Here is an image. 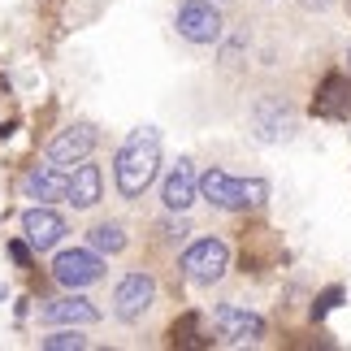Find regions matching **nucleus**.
Wrapping results in <instances>:
<instances>
[{
    "instance_id": "f257e3e1",
    "label": "nucleus",
    "mask_w": 351,
    "mask_h": 351,
    "mask_svg": "<svg viewBox=\"0 0 351 351\" xmlns=\"http://www.w3.org/2000/svg\"><path fill=\"white\" fill-rule=\"evenodd\" d=\"M156 169H160V134L152 126L130 130V139L113 156V182H117L121 199H139L156 182Z\"/></svg>"
},
{
    "instance_id": "f03ea898",
    "label": "nucleus",
    "mask_w": 351,
    "mask_h": 351,
    "mask_svg": "<svg viewBox=\"0 0 351 351\" xmlns=\"http://www.w3.org/2000/svg\"><path fill=\"white\" fill-rule=\"evenodd\" d=\"M199 199H208L221 213L261 208L269 199V182L265 178H234L226 169H208V173H199Z\"/></svg>"
},
{
    "instance_id": "7ed1b4c3",
    "label": "nucleus",
    "mask_w": 351,
    "mask_h": 351,
    "mask_svg": "<svg viewBox=\"0 0 351 351\" xmlns=\"http://www.w3.org/2000/svg\"><path fill=\"white\" fill-rule=\"evenodd\" d=\"M182 278L195 282V287H213V282L226 278V269H230V247H226L221 239H199L191 247L182 252Z\"/></svg>"
},
{
    "instance_id": "20e7f679",
    "label": "nucleus",
    "mask_w": 351,
    "mask_h": 351,
    "mask_svg": "<svg viewBox=\"0 0 351 351\" xmlns=\"http://www.w3.org/2000/svg\"><path fill=\"white\" fill-rule=\"evenodd\" d=\"M152 304H156V278L152 274L134 269V274H126V278L117 282V291H113V317L117 321L139 326V321L152 313Z\"/></svg>"
},
{
    "instance_id": "39448f33",
    "label": "nucleus",
    "mask_w": 351,
    "mask_h": 351,
    "mask_svg": "<svg viewBox=\"0 0 351 351\" xmlns=\"http://www.w3.org/2000/svg\"><path fill=\"white\" fill-rule=\"evenodd\" d=\"M173 26H178V35L186 44H221V35H226L221 9L213 0H182Z\"/></svg>"
},
{
    "instance_id": "423d86ee",
    "label": "nucleus",
    "mask_w": 351,
    "mask_h": 351,
    "mask_svg": "<svg viewBox=\"0 0 351 351\" xmlns=\"http://www.w3.org/2000/svg\"><path fill=\"white\" fill-rule=\"evenodd\" d=\"M52 278L61 282L65 291H83V287H96L104 278V256L96 247H70L52 261Z\"/></svg>"
},
{
    "instance_id": "0eeeda50",
    "label": "nucleus",
    "mask_w": 351,
    "mask_h": 351,
    "mask_svg": "<svg viewBox=\"0 0 351 351\" xmlns=\"http://www.w3.org/2000/svg\"><path fill=\"white\" fill-rule=\"evenodd\" d=\"M252 130L261 143H287L295 134V109L282 96H261L252 104Z\"/></svg>"
},
{
    "instance_id": "6e6552de",
    "label": "nucleus",
    "mask_w": 351,
    "mask_h": 351,
    "mask_svg": "<svg viewBox=\"0 0 351 351\" xmlns=\"http://www.w3.org/2000/svg\"><path fill=\"white\" fill-rule=\"evenodd\" d=\"M213 330H217L221 343H230V347H256L265 339V317H256V313H247V308H239V304H221L217 313H213Z\"/></svg>"
},
{
    "instance_id": "1a4fd4ad",
    "label": "nucleus",
    "mask_w": 351,
    "mask_h": 351,
    "mask_svg": "<svg viewBox=\"0 0 351 351\" xmlns=\"http://www.w3.org/2000/svg\"><path fill=\"white\" fill-rule=\"evenodd\" d=\"M100 143V130L91 126V121H74V126H65L57 139L48 143V160L52 165H78V160H87L96 152Z\"/></svg>"
},
{
    "instance_id": "9d476101",
    "label": "nucleus",
    "mask_w": 351,
    "mask_h": 351,
    "mask_svg": "<svg viewBox=\"0 0 351 351\" xmlns=\"http://www.w3.org/2000/svg\"><path fill=\"white\" fill-rule=\"evenodd\" d=\"M22 234L31 243V252H52L65 234H70V226H65V217L52 213L48 204H35V208L22 213Z\"/></svg>"
},
{
    "instance_id": "9b49d317",
    "label": "nucleus",
    "mask_w": 351,
    "mask_h": 351,
    "mask_svg": "<svg viewBox=\"0 0 351 351\" xmlns=\"http://www.w3.org/2000/svg\"><path fill=\"white\" fill-rule=\"evenodd\" d=\"M39 321H44V326H83L87 330V326L100 321V308L74 291V295H61V300H48L39 308Z\"/></svg>"
},
{
    "instance_id": "f8f14e48",
    "label": "nucleus",
    "mask_w": 351,
    "mask_h": 351,
    "mask_svg": "<svg viewBox=\"0 0 351 351\" xmlns=\"http://www.w3.org/2000/svg\"><path fill=\"white\" fill-rule=\"evenodd\" d=\"M195 199H199V178H195L191 160H178V165L165 173V182H160V204L169 213H186Z\"/></svg>"
},
{
    "instance_id": "ddd939ff",
    "label": "nucleus",
    "mask_w": 351,
    "mask_h": 351,
    "mask_svg": "<svg viewBox=\"0 0 351 351\" xmlns=\"http://www.w3.org/2000/svg\"><path fill=\"white\" fill-rule=\"evenodd\" d=\"M313 113L317 117H330V121H343L351 117V78L347 74H326L313 96Z\"/></svg>"
},
{
    "instance_id": "4468645a",
    "label": "nucleus",
    "mask_w": 351,
    "mask_h": 351,
    "mask_svg": "<svg viewBox=\"0 0 351 351\" xmlns=\"http://www.w3.org/2000/svg\"><path fill=\"white\" fill-rule=\"evenodd\" d=\"M65 191H70V178L52 165H35V169H26V178H22V195L26 199H39V204H52V199H65Z\"/></svg>"
},
{
    "instance_id": "2eb2a0df",
    "label": "nucleus",
    "mask_w": 351,
    "mask_h": 351,
    "mask_svg": "<svg viewBox=\"0 0 351 351\" xmlns=\"http://www.w3.org/2000/svg\"><path fill=\"white\" fill-rule=\"evenodd\" d=\"M74 208H96L104 199V173L100 165H87V160H78V169L70 173V191H65Z\"/></svg>"
},
{
    "instance_id": "dca6fc26",
    "label": "nucleus",
    "mask_w": 351,
    "mask_h": 351,
    "mask_svg": "<svg viewBox=\"0 0 351 351\" xmlns=\"http://www.w3.org/2000/svg\"><path fill=\"white\" fill-rule=\"evenodd\" d=\"M87 243L100 256H121V252L130 247V234H126V226H121V221H96L87 230Z\"/></svg>"
},
{
    "instance_id": "f3484780",
    "label": "nucleus",
    "mask_w": 351,
    "mask_h": 351,
    "mask_svg": "<svg viewBox=\"0 0 351 351\" xmlns=\"http://www.w3.org/2000/svg\"><path fill=\"white\" fill-rule=\"evenodd\" d=\"M44 351H83L87 339H83V326H61L57 334H48V339H39Z\"/></svg>"
},
{
    "instance_id": "a211bd4d",
    "label": "nucleus",
    "mask_w": 351,
    "mask_h": 351,
    "mask_svg": "<svg viewBox=\"0 0 351 351\" xmlns=\"http://www.w3.org/2000/svg\"><path fill=\"white\" fill-rule=\"evenodd\" d=\"M343 304V287H330V291H321L317 295V304H313V321H326L334 308Z\"/></svg>"
},
{
    "instance_id": "6ab92c4d",
    "label": "nucleus",
    "mask_w": 351,
    "mask_h": 351,
    "mask_svg": "<svg viewBox=\"0 0 351 351\" xmlns=\"http://www.w3.org/2000/svg\"><path fill=\"white\" fill-rule=\"evenodd\" d=\"M195 326H199L195 313H186L182 321H173V343H195Z\"/></svg>"
},
{
    "instance_id": "aec40b11",
    "label": "nucleus",
    "mask_w": 351,
    "mask_h": 351,
    "mask_svg": "<svg viewBox=\"0 0 351 351\" xmlns=\"http://www.w3.org/2000/svg\"><path fill=\"white\" fill-rule=\"evenodd\" d=\"M9 256H13V261H18V265H31V243L13 239V243H9Z\"/></svg>"
},
{
    "instance_id": "412c9836",
    "label": "nucleus",
    "mask_w": 351,
    "mask_h": 351,
    "mask_svg": "<svg viewBox=\"0 0 351 351\" xmlns=\"http://www.w3.org/2000/svg\"><path fill=\"white\" fill-rule=\"evenodd\" d=\"M334 0H304V9H330Z\"/></svg>"
},
{
    "instance_id": "4be33fe9",
    "label": "nucleus",
    "mask_w": 351,
    "mask_h": 351,
    "mask_svg": "<svg viewBox=\"0 0 351 351\" xmlns=\"http://www.w3.org/2000/svg\"><path fill=\"white\" fill-rule=\"evenodd\" d=\"M347 70H351V48H347Z\"/></svg>"
},
{
    "instance_id": "5701e85b",
    "label": "nucleus",
    "mask_w": 351,
    "mask_h": 351,
    "mask_svg": "<svg viewBox=\"0 0 351 351\" xmlns=\"http://www.w3.org/2000/svg\"><path fill=\"white\" fill-rule=\"evenodd\" d=\"M347 9H351V0H347Z\"/></svg>"
},
{
    "instance_id": "b1692460",
    "label": "nucleus",
    "mask_w": 351,
    "mask_h": 351,
    "mask_svg": "<svg viewBox=\"0 0 351 351\" xmlns=\"http://www.w3.org/2000/svg\"><path fill=\"white\" fill-rule=\"evenodd\" d=\"M0 295H5V291H0Z\"/></svg>"
},
{
    "instance_id": "393cba45",
    "label": "nucleus",
    "mask_w": 351,
    "mask_h": 351,
    "mask_svg": "<svg viewBox=\"0 0 351 351\" xmlns=\"http://www.w3.org/2000/svg\"><path fill=\"white\" fill-rule=\"evenodd\" d=\"M217 5H221V0H217Z\"/></svg>"
}]
</instances>
